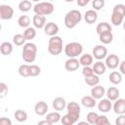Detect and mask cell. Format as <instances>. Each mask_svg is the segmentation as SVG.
<instances>
[{"label": "cell", "mask_w": 125, "mask_h": 125, "mask_svg": "<svg viewBox=\"0 0 125 125\" xmlns=\"http://www.w3.org/2000/svg\"><path fill=\"white\" fill-rule=\"evenodd\" d=\"M123 28H124V29H125V21H124V22H123Z\"/></svg>", "instance_id": "cell-49"}, {"label": "cell", "mask_w": 125, "mask_h": 125, "mask_svg": "<svg viewBox=\"0 0 125 125\" xmlns=\"http://www.w3.org/2000/svg\"><path fill=\"white\" fill-rule=\"evenodd\" d=\"M19 74L22 77H29L30 76V64L24 63V64H21L19 66Z\"/></svg>", "instance_id": "cell-29"}, {"label": "cell", "mask_w": 125, "mask_h": 125, "mask_svg": "<svg viewBox=\"0 0 125 125\" xmlns=\"http://www.w3.org/2000/svg\"><path fill=\"white\" fill-rule=\"evenodd\" d=\"M79 66H80V62L79 60L77 59H67L64 62V68L69 72H73L77 70Z\"/></svg>", "instance_id": "cell-13"}, {"label": "cell", "mask_w": 125, "mask_h": 125, "mask_svg": "<svg viewBox=\"0 0 125 125\" xmlns=\"http://www.w3.org/2000/svg\"><path fill=\"white\" fill-rule=\"evenodd\" d=\"M25 41H26V39L23 34L18 33L13 36V42L16 46H23L25 44Z\"/></svg>", "instance_id": "cell-33"}, {"label": "cell", "mask_w": 125, "mask_h": 125, "mask_svg": "<svg viewBox=\"0 0 125 125\" xmlns=\"http://www.w3.org/2000/svg\"><path fill=\"white\" fill-rule=\"evenodd\" d=\"M66 102H65V99L62 98V97H57L53 100V103H52V105H53V108L56 110V111H62L63 110L64 108H66Z\"/></svg>", "instance_id": "cell-12"}, {"label": "cell", "mask_w": 125, "mask_h": 125, "mask_svg": "<svg viewBox=\"0 0 125 125\" xmlns=\"http://www.w3.org/2000/svg\"><path fill=\"white\" fill-rule=\"evenodd\" d=\"M93 60H94L93 56L90 55V54H88V53H86V54H83V55L80 56L79 62H80L81 65H83V67L84 66H90L92 63H94L93 62Z\"/></svg>", "instance_id": "cell-24"}, {"label": "cell", "mask_w": 125, "mask_h": 125, "mask_svg": "<svg viewBox=\"0 0 125 125\" xmlns=\"http://www.w3.org/2000/svg\"><path fill=\"white\" fill-rule=\"evenodd\" d=\"M98 117H99V115H98L97 112H95V111H90V112H88V114H87V122H88L89 124H91V125H96L97 120H98Z\"/></svg>", "instance_id": "cell-37"}, {"label": "cell", "mask_w": 125, "mask_h": 125, "mask_svg": "<svg viewBox=\"0 0 125 125\" xmlns=\"http://www.w3.org/2000/svg\"><path fill=\"white\" fill-rule=\"evenodd\" d=\"M44 32L46 35H48L50 37L56 36L59 32V25L53 21H49L46 23V25L44 27Z\"/></svg>", "instance_id": "cell-10"}, {"label": "cell", "mask_w": 125, "mask_h": 125, "mask_svg": "<svg viewBox=\"0 0 125 125\" xmlns=\"http://www.w3.org/2000/svg\"><path fill=\"white\" fill-rule=\"evenodd\" d=\"M99 40L103 44H110L113 40V34L112 32H105L101 35H99Z\"/></svg>", "instance_id": "cell-31"}, {"label": "cell", "mask_w": 125, "mask_h": 125, "mask_svg": "<svg viewBox=\"0 0 125 125\" xmlns=\"http://www.w3.org/2000/svg\"><path fill=\"white\" fill-rule=\"evenodd\" d=\"M105 95L107 97V99L109 101H116L117 99H119V95H120V92H119V89L116 88V87H109L106 92H105Z\"/></svg>", "instance_id": "cell-21"}, {"label": "cell", "mask_w": 125, "mask_h": 125, "mask_svg": "<svg viewBox=\"0 0 125 125\" xmlns=\"http://www.w3.org/2000/svg\"><path fill=\"white\" fill-rule=\"evenodd\" d=\"M82 74L85 78H88L92 75H94V71H93V68L91 66H84L83 69H82Z\"/></svg>", "instance_id": "cell-40"}, {"label": "cell", "mask_w": 125, "mask_h": 125, "mask_svg": "<svg viewBox=\"0 0 125 125\" xmlns=\"http://www.w3.org/2000/svg\"><path fill=\"white\" fill-rule=\"evenodd\" d=\"M79 117H80V115L67 112L65 115H63L62 117V120L61 121H62V125H73L74 123L77 122V120H78Z\"/></svg>", "instance_id": "cell-14"}, {"label": "cell", "mask_w": 125, "mask_h": 125, "mask_svg": "<svg viewBox=\"0 0 125 125\" xmlns=\"http://www.w3.org/2000/svg\"><path fill=\"white\" fill-rule=\"evenodd\" d=\"M105 125H111V124H110V123H109V122H108V123H106V124H105Z\"/></svg>", "instance_id": "cell-50"}, {"label": "cell", "mask_w": 125, "mask_h": 125, "mask_svg": "<svg viewBox=\"0 0 125 125\" xmlns=\"http://www.w3.org/2000/svg\"><path fill=\"white\" fill-rule=\"evenodd\" d=\"M89 3V0H77V5L80 7H84Z\"/></svg>", "instance_id": "cell-46"}, {"label": "cell", "mask_w": 125, "mask_h": 125, "mask_svg": "<svg viewBox=\"0 0 125 125\" xmlns=\"http://www.w3.org/2000/svg\"><path fill=\"white\" fill-rule=\"evenodd\" d=\"M124 42H125V37H124Z\"/></svg>", "instance_id": "cell-51"}, {"label": "cell", "mask_w": 125, "mask_h": 125, "mask_svg": "<svg viewBox=\"0 0 125 125\" xmlns=\"http://www.w3.org/2000/svg\"><path fill=\"white\" fill-rule=\"evenodd\" d=\"M14 117L18 122H24L27 120V113L22 109H17L14 113Z\"/></svg>", "instance_id": "cell-30"}, {"label": "cell", "mask_w": 125, "mask_h": 125, "mask_svg": "<svg viewBox=\"0 0 125 125\" xmlns=\"http://www.w3.org/2000/svg\"><path fill=\"white\" fill-rule=\"evenodd\" d=\"M108 79H109V82L112 83L113 85H118L122 81V74L119 71H112L109 74Z\"/></svg>", "instance_id": "cell-28"}, {"label": "cell", "mask_w": 125, "mask_h": 125, "mask_svg": "<svg viewBox=\"0 0 125 125\" xmlns=\"http://www.w3.org/2000/svg\"><path fill=\"white\" fill-rule=\"evenodd\" d=\"M7 94H8V86L4 82H1L0 83V98L1 99L5 98Z\"/></svg>", "instance_id": "cell-41"}, {"label": "cell", "mask_w": 125, "mask_h": 125, "mask_svg": "<svg viewBox=\"0 0 125 125\" xmlns=\"http://www.w3.org/2000/svg\"><path fill=\"white\" fill-rule=\"evenodd\" d=\"M112 109L118 115L125 114V99H117L112 104Z\"/></svg>", "instance_id": "cell-11"}, {"label": "cell", "mask_w": 125, "mask_h": 125, "mask_svg": "<svg viewBox=\"0 0 125 125\" xmlns=\"http://www.w3.org/2000/svg\"><path fill=\"white\" fill-rule=\"evenodd\" d=\"M37 125H53V124L50 123L49 121H47V120L45 119V120H41V121H39V122L37 123Z\"/></svg>", "instance_id": "cell-47"}, {"label": "cell", "mask_w": 125, "mask_h": 125, "mask_svg": "<svg viewBox=\"0 0 125 125\" xmlns=\"http://www.w3.org/2000/svg\"><path fill=\"white\" fill-rule=\"evenodd\" d=\"M104 4H105L104 0H94L92 2V7L94 8L95 11H99L104 7Z\"/></svg>", "instance_id": "cell-38"}, {"label": "cell", "mask_w": 125, "mask_h": 125, "mask_svg": "<svg viewBox=\"0 0 125 125\" xmlns=\"http://www.w3.org/2000/svg\"><path fill=\"white\" fill-rule=\"evenodd\" d=\"M66 110L67 112L69 113H73V114H77V115H80V105L75 103V102H69L67 104H66Z\"/></svg>", "instance_id": "cell-26"}, {"label": "cell", "mask_w": 125, "mask_h": 125, "mask_svg": "<svg viewBox=\"0 0 125 125\" xmlns=\"http://www.w3.org/2000/svg\"><path fill=\"white\" fill-rule=\"evenodd\" d=\"M119 72L121 73V74H124L125 75V61H123V62H120V64H119Z\"/></svg>", "instance_id": "cell-45"}, {"label": "cell", "mask_w": 125, "mask_h": 125, "mask_svg": "<svg viewBox=\"0 0 125 125\" xmlns=\"http://www.w3.org/2000/svg\"><path fill=\"white\" fill-rule=\"evenodd\" d=\"M31 8H32V4L28 0H23V1L20 2V4H19V10L23 12V13L30 11Z\"/></svg>", "instance_id": "cell-35"}, {"label": "cell", "mask_w": 125, "mask_h": 125, "mask_svg": "<svg viewBox=\"0 0 125 125\" xmlns=\"http://www.w3.org/2000/svg\"><path fill=\"white\" fill-rule=\"evenodd\" d=\"M0 52L4 56H9L13 52V44L10 42H3L0 45Z\"/></svg>", "instance_id": "cell-27"}, {"label": "cell", "mask_w": 125, "mask_h": 125, "mask_svg": "<svg viewBox=\"0 0 125 125\" xmlns=\"http://www.w3.org/2000/svg\"><path fill=\"white\" fill-rule=\"evenodd\" d=\"M23 35H24V37H25L26 40H28V41L29 40H32L36 36V30H35L34 27L29 26V27L25 28V30L23 31Z\"/></svg>", "instance_id": "cell-34"}, {"label": "cell", "mask_w": 125, "mask_h": 125, "mask_svg": "<svg viewBox=\"0 0 125 125\" xmlns=\"http://www.w3.org/2000/svg\"><path fill=\"white\" fill-rule=\"evenodd\" d=\"M112 108V104H111V101H109L107 98L106 99H102L99 104H98V109L101 112L106 113L108 112L110 109Z\"/></svg>", "instance_id": "cell-17"}, {"label": "cell", "mask_w": 125, "mask_h": 125, "mask_svg": "<svg viewBox=\"0 0 125 125\" xmlns=\"http://www.w3.org/2000/svg\"><path fill=\"white\" fill-rule=\"evenodd\" d=\"M37 47L32 42H27L23 45L21 51V57L25 62H33L36 59Z\"/></svg>", "instance_id": "cell-2"}, {"label": "cell", "mask_w": 125, "mask_h": 125, "mask_svg": "<svg viewBox=\"0 0 125 125\" xmlns=\"http://www.w3.org/2000/svg\"><path fill=\"white\" fill-rule=\"evenodd\" d=\"M54 10L55 7L51 2H39L33 6V12L35 13V15H40V16L51 15L53 14Z\"/></svg>", "instance_id": "cell-6"}, {"label": "cell", "mask_w": 125, "mask_h": 125, "mask_svg": "<svg viewBox=\"0 0 125 125\" xmlns=\"http://www.w3.org/2000/svg\"><path fill=\"white\" fill-rule=\"evenodd\" d=\"M115 124L116 125H125V114L119 115L115 119Z\"/></svg>", "instance_id": "cell-43"}, {"label": "cell", "mask_w": 125, "mask_h": 125, "mask_svg": "<svg viewBox=\"0 0 125 125\" xmlns=\"http://www.w3.org/2000/svg\"><path fill=\"white\" fill-rule=\"evenodd\" d=\"M85 83H86L87 85H89V86L95 87V86L99 85V83H100V78H99L98 75L94 74V75H92V76H90V77H88V78H85Z\"/></svg>", "instance_id": "cell-36"}, {"label": "cell", "mask_w": 125, "mask_h": 125, "mask_svg": "<svg viewBox=\"0 0 125 125\" xmlns=\"http://www.w3.org/2000/svg\"><path fill=\"white\" fill-rule=\"evenodd\" d=\"M14 16V9L10 5H0V19L11 20Z\"/></svg>", "instance_id": "cell-9"}, {"label": "cell", "mask_w": 125, "mask_h": 125, "mask_svg": "<svg viewBox=\"0 0 125 125\" xmlns=\"http://www.w3.org/2000/svg\"><path fill=\"white\" fill-rule=\"evenodd\" d=\"M41 73V68L36 64H30V76H38Z\"/></svg>", "instance_id": "cell-39"}, {"label": "cell", "mask_w": 125, "mask_h": 125, "mask_svg": "<svg viewBox=\"0 0 125 125\" xmlns=\"http://www.w3.org/2000/svg\"><path fill=\"white\" fill-rule=\"evenodd\" d=\"M92 68H93L94 73L99 76V75H102V74H104V73L105 72V70H106V65H105V63L103 62L102 61H97L96 62H94Z\"/></svg>", "instance_id": "cell-20"}, {"label": "cell", "mask_w": 125, "mask_h": 125, "mask_svg": "<svg viewBox=\"0 0 125 125\" xmlns=\"http://www.w3.org/2000/svg\"><path fill=\"white\" fill-rule=\"evenodd\" d=\"M96 31L99 35L105 33V32H111V25L106 21H102V22L98 23V25L96 27Z\"/></svg>", "instance_id": "cell-23"}, {"label": "cell", "mask_w": 125, "mask_h": 125, "mask_svg": "<svg viewBox=\"0 0 125 125\" xmlns=\"http://www.w3.org/2000/svg\"><path fill=\"white\" fill-rule=\"evenodd\" d=\"M18 24L21 26V27H23V28H27L29 27V24H30V18L26 15H22L21 16L19 19H18Z\"/></svg>", "instance_id": "cell-32"}, {"label": "cell", "mask_w": 125, "mask_h": 125, "mask_svg": "<svg viewBox=\"0 0 125 125\" xmlns=\"http://www.w3.org/2000/svg\"><path fill=\"white\" fill-rule=\"evenodd\" d=\"M125 18V5L124 4H116L112 9L111 14V23L113 25H120L123 23V20Z\"/></svg>", "instance_id": "cell-3"}, {"label": "cell", "mask_w": 125, "mask_h": 125, "mask_svg": "<svg viewBox=\"0 0 125 125\" xmlns=\"http://www.w3.org/2000/svg\"><path fill=\"white\" fill-rule=\"evenodd\" d=\"M34 111L39 116H43V115L47 114V111H48L47 103L44 102V101H40V102L36 103L35 105H34Z\"/></svg>", "instance_id": "cell-15"}, {"label": "cell", "mask_w": 125, "mask_h": 125, "mask_svg": "<svg viewBox=\"0 0 125 125\" xmlns=\"http://www.w3.org/2000/svg\"><path fill=\"white\" fill-rule=\"evenodd\" d=\"M77 125H91V124H89V123L86 122V121H80V122L77 123Z\"/></svg>", "instance_id": "cell-48"}, {"label": "cell", "mask_w": 125, "mask_h": 125, "mask_svg": "<svg viewBox=\"0 0 125 125\" xmlns=\"http://www.w3.org/2000/svg\"><path fill=\"white\" fill-rule=\"evenodd\" d=\"M32 23L34 25V28H44L46 25V17L40 16V15H34L32 18Z\"/></svg>", "instance_id": "cell-19"}, {"label": "cell", "mask_w": 125, "mask_h": 125, "mask_svg": "<svg viewBox=\"0 0 125 125\" xmlns=\"http://www.w3.org/2000/svg\"><path fill=\"white\" fill-rule=\"evenodd\" d=\"M84 20L89 24L95 23L97 21V20H98V13H97V11H95L94 9H90V10L86 11L85 15H84Z\"/></svg>", "instance_id": "cell-18"}, {"label": "cell", "mask_w": 125, "mask_h": 125, "mask_svg": "<svg viewBox=\"0 0 125 125\" xmlns=\"http://www.w3.org/2000/svg\"><path fill=\"white\" fill-rule=\"evenodd\" d=\"M83 46L79 42L67 43L64 47V54L68 59H76L78 56L82 55Z\"/></svg>", "instance_id": "cell-4"}, {"label": "cell", "mask_w": 125, "mask_h": 125, "mask_svg": "<svg viewBox=\"0 0 125 125\" xmlns=\"http://www.w3.org/2000/svg\"><path fill=\"white\" fill-rule=\"evenodd\" d=\"M105 92L106 91L103 86L97 85L91 89V96L96 100H102L103 97L105 95Z\"/></svg>", "instance_id": "cell-16"}, {"label": "cell", "mask_w": 125, "mask_h": 125, "mask_svg": "<svg viewBox=\"0 0 125 125\" xmlns=\"http://www.w3.org/2000/svg\"><path fill=\"white\" fill-rule=\"evenodd\" d=\"M48 52L53 56H59L62 52V39L56 35L50 37L48 42Z\"/></svg>", "instance_id": "cell-5"}, {"label": "cell", "mask_w": 125, "mask_h": 125, "mask_svg": "<svg viewBox=\"0 0 125 125\" xmlns=\"http://www.w3.org/2000/svg\"><path fill=\"white\" fill-rule=\"evenodd\" d=\"M93 58H95L98 61H102L107 57V49L104 45H97L94 47L93 51Z\"/></svg>", "instance_id": "cell-7"}, {"label": "cell", "mask_w": 125, "mask_h": 125, "mask_svg": "<svg viewBox=\"0 0 125 125\" xmlns=\"http://www.w3.org/2000/svg\"><path fill=\"white\" fill-rule=\"evenodd\" d=\"M0 125H12V120L8 117H1L0 118Z\"/></svg>", "instance_id": "cell-44"}, {"label": "cell", "mask_w": 125, "mask_h": 125, "mask_svg": "<svg viewBox=\"0 0 125 125\" xmlns=\"http://www.w3.org/2000/svg\"><path fill=\"white\" fill-rule=\"evenodd\" d=\"M108 122H109V121H108V118H107L105 115H99L96 125H105V124L108 123Z\"/></svg>", "instance_id": "cell-42"}, {"label": "cell", "mask_w": 125, "mask_h": 125, "mask_svg": "<svg viewBox=\"0 0 125 125\" xmlns=\"http://www.w3.org/2000/svg\"><path fill=\"white\" fill-rule=\"evenodd\" d=\"M82 20V14L78 10H70L64 16V25L66 28H74Z\"/></svg>", "instance_id": "cell-1"}, {"label": "cell", "mask_w": 125, "mask_h": 125, "mask_svg": "<svg viewBox=\"0 0 125 125\" xmlns=\"http://www.w3.org/2000/svg\"><path fill=\"white\" fill-rule=\"evenodd\" d=\"M81 104L83 106L88 107V108H93L96 106L97 102L96 99H94L92 96H84L81 99Z\"/></svg>", "instance_id": "cell-22"}, {"label": "cell", "mask_w": 125, "mask_h": 125, "mask_svg": "<svg viewBox=\"0 0 125 125\" xmlns=\"http://www.w3.org/2000/svg\"><path fill=\"white\" fill-rule=\"evenodd\" d=\"M45 119H46L47 121H49L50 123L54 124V123H58L59 121L62 120V115L60 114L59 111H52V112L47 113Z\"/></svg>", "instance_id": "cell-25"}, {"label": "cell", "mask_w": 125, "mask_h": 125, "mask_svg": "<svg viewBox=\"0 0 125 125\" xmlns=\"http://www.w3.org/2000/svg\"><path fill=\"white\" fill-rule=\"evenodd\" d=\"M105 65L107 68L109 69H114L117 66H119L120 64V59L117 55L115 54H109L107 55V57L105 58V62H104Z\"/></svg>", "instance_id": "cell-8"}]
</instances>
